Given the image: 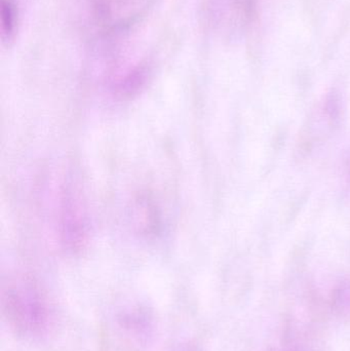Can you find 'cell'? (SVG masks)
I'll return each instance as SVG.
<instances>
[{
	"instance_id": "1",
	"label": "cell",
	"mask_w": 350,
	"mask_h": 351,
	"mask_svg": "<svg viewBox=\"0 0 350 351\" xmlns=\"http://www.w3.org/2000/svg\"><path fill=\"white\" fill-rule=\"evenodd\" d=\"M1 16V37L4 43L10 45L16 38L18 29L20 8L18 0H0Z\"/></svg>"
}]
</instances>
